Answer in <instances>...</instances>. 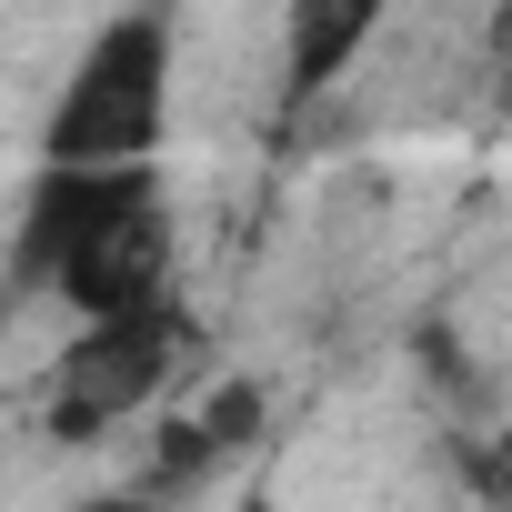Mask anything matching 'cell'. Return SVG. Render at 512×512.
<instances>
[{
	"instance_id": "3",
	"label": "cell",
	"mask_w": 512,
	"mask_h": 512,
	"mask_svg": "<svg viewBox=\"0 0 512 512\" xmlns=\"http://www.w3.org/2000/svg\"><path fill=\"white\" fill-rule=\"evenodd\" d=\"M161 372H171V312H151V322H101V332L71 342L61 392H51V422H61V432H101V422H121L131 402H151Z\"/></svg>"
},
{
	"instance_id": "1",
	"label": "cell",
	"mask_w": 512,
	"mask_h": 512,
	"mask_svg": "<svg viewBox=\"0 0 512 512\" xmlns=\"http://www.w3.org/2000/svg\"><path fill=\"white\" fill-rule=\"evenodd\" d=\"M21 292H61L81 332L151 322L171 292V201L151 171H41L21 201Z\"/></svg>"
},
{
	"instance_id": "2",
	"label": "cell",
	"mask_w": 512,
	"mask_h": 512,
	"mask_svg": "<svg viewBox=\"0 0 512 512\" xmlns=\"http://www.w3.org/2000/svg\"><path fill=\"white\" fill-rule=\"evenodd\" d=\"M161 131H171V21L121 11L81 41L41 131V171H151Z\"/></svg>"
},
{
	"instance_id": "5",
	"label": "cell",
	"mask_w": 512,
	"mask_h": 512,
	"mask_svg": "<svg viewBox=\"0 0 512 512\" xmlns=\"http://www.w3.org/2000/svg\"><path fill=\"white\" fill-rule=\"evenodd\" d=\"M81 512H151V502H111V492H101V502H81Z\"/></svg>"
},
{
	"instance_id": "4",
	"label": "cell",
	"mask_w": 512,
	"mask_h": 512,
	"mask_svg": "<svg viewBox=\"0 0 512 512\" xmlns=\"http://www.w3.org/2000/svg\"><path fill=\"white\" fill-rule=\"evenodd\" d=\"M372 31H382V21L352 11V0H342V11H302V21H292V81H332Z\"/></svg>"
}]
</instances>
